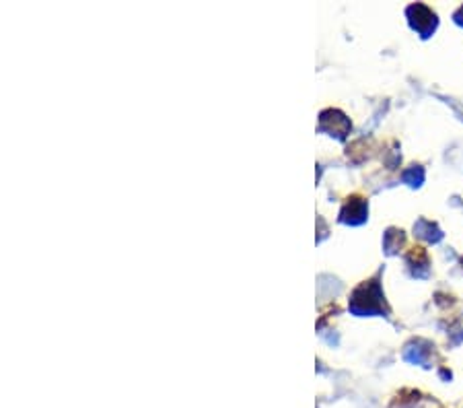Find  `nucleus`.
<instances>
[{
	"label": "nucleus",
	"mask_w": 463,
	"mask_h": 408,
	"mask_svg": "<svg viewBox=\"0 0 463 408\" xmlns=\"http://www.w3.org/2000/svg\"><path fill=\"white\" fill-rule=\"evenodd\" d=\"M410 266H412L414 277H427L429 275V258L422 252V248H414V252L410 254Z\"/></svg>",
	"instance_id": "423d86ee"
},
{
	"label": "nucleus",
	"mask_w": 463,
	"mask_h": 408,
	"mask_svg": "<svg viewBox=\"0 0 463 408\" xmlns=\"http://www.w3.org/2000/svg\"><path fill=\"white\" fill-rule=\"evenodd\" d=\"M402 180H404L408 186L418 188V186L425 182V169H422V167H418V165H414V167H410V169H406V171H404Z\"/></svg>",
	"instance_id": "6e6552de"
},
{
	"label": "nucleus",
	"mask_w": 463,
	"mask_h": 408,
	"mask_svg": "<svg viewBox=\"0 0 463 408\" xmlns=\"http://www.w3.org/2000/svg\"><path fill=\"white\" fill-rule=\"evenodd\" d=\"M455 23H458V25H462V27H463V6L460 8V10H458V12H455Z\"/></svg>",
	"instance_id": "1a4fd4ad"
},
{
	"label": "nucleus",
	"mask_w": 463,
	"mask_h": 408,
	"mask_svg": "<svg viewBox=\"0 0 463 408\" xmlns=\"http://www.w3.org/2000/svg\"><path fill=\"white\" fill-rule=\"evenodd\" d=\"M408 21L412 25V29H416L420 33V37H431L437 29V14L425 4L408 6Z\"/></svg>",
	"instance_id": "f03ea898"
},
{
	"label": "nucleus",
	"mask_w": 463,
	"mask_h": 408,
	"mask_svg": "<svg viewBox=\"0 0 463 408\" xmlns=\"http://www.w3.org/2000/svg\"><path fill=\"white\" fill-rule=\"evenodd\" d=\"M367 202L363 198H352L350 202H346V206L340 213V221L350 223V225H361L367 221Z\"/></svg>",
	"instance_id": "7ed1b4c3"
},
{
	"label": "nucleus",
	"mask_w": 463,
	"mask_h": 408,
	"mask_svg": "<svg viewBox=\"0 0 463 408\" xmlns=\"http://www.w3.org/2000/svg\"><path fill=\"white\" fill-rule=\"evenodd\" d=\"M350 310L357 316H373V314H383V293L377 281L361 285L352 299H350Z\"/></svg>",
	"instance_id": "f257e3e1"
},
{
	"label": "nucleus",
	"mask_w": 463,
	"mask_h": 408,
	"mask_svg": "<svg viewBox=\"0 0 463 408\" xmlns=\"http://www.w3.org/2000/svg\"><path fill=\"white\" fill-rule=\"evenodd\" d=\"M414 231H416V235H418V237H422V239H427V241H431V244H437V241H441V239H443L441 229H439L435 223L427 221V219H420V221L416 223Z\"/></svg>",
	"instance_id": "20e7f679"
},
{
	"label": "nucleus",
	"mask_w": 463,
	"mask_h": 408,
	"mask_svg": "<svg viewBox=\"0 0 463 408\" xmlns=\"http://www.w3.org/2000/svg\"><path fill=\"white\" fill-rule=\"evenodd\" d=\"M404 244V233L398 231V229H389L385 233V252L387 254H396Z\"/></svg>",
	"instance_id": "0eeeda50"
},
{
	"label": "nucleus",
	"mask_w": 463,
	"mask_h": 408,
	"mask_svg": "<svg viewBox=\"0 0 463 408\" xmlns=\"http://www.w3.org/2000/svg\"><path fill=\"white\" fill-rule=\"evenodd\" d=\"M425 345H427V343H412V345H408L406 351H404L406 361H410V363H414V365H425V367H429V349H422Z\"/></svg>",
	"instance_id": "39448f33"
}]
</instances>
